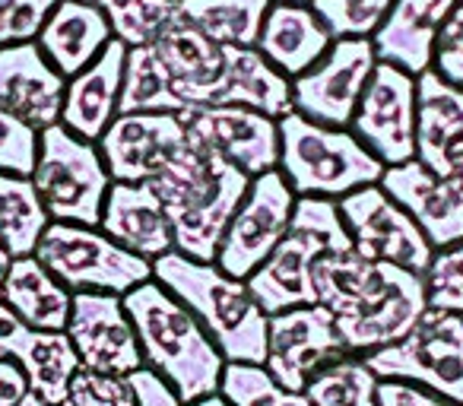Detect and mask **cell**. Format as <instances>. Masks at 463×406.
Segmentation results:
<instances>
[{
  "mask_svg": "<svg viewBox=\"0 0 463 406\" xmlns=\"http://www.w3.org/2000/svg\"><path fill=\"white\" fill-rule=\"evenodd\" d=\"M130 381H134L137 391V406H181V397L175 393V387L165 378H159L153 368H137L130 374Z\"/></svg>",
  "mask_w": 463,
  "mask_h": 406,
  "instance_id": "obj_43",
  "label": "cell"
},
{
  "mask_svg": "<svg viewBox=\"0 0 463 406\" xmlns=\"http://www.w3.org/2000/svg\"><path fill=\"white\" fill-rule=\"evenodd\" d=\"M121 298L137 330L143 365L165 378L181 403L219 393L225 359L197 317L165 286L146 279Z\"/></svg>",
  "mask_w": 463,
  "mask_h": 406,
  "instance_id": "obj_3",
  "label": "cell"
},
{
  "mask_svg": "<svg viewBox=\"0 0 463 406\" xmlns=\"http://www.w3.org/2000/svg\"><path fill=\"white\" fill-rule=\"evenodd\" d=\"M279 172L296 197L340 200L378 184L384 165L349 127H324L289 111L279 118Z\"/></svg>",
  "mask_w": 463,
  "mask_h": 406,
  "instance_id": "obj_6",
  "label": "cell"
},
{
  "mask_svg": "<svg viewBox=\"0 0 463 406\" xmlns=\"http://www.w3.org/2000/svg\"><path fill=\"white\" fill-rule=\"evenodd\" d=\"M317 305L334 315L346 355H372L400 343L429 308L425 279L359 251L321 254L315 264Z\"/></svg>",
  "mask_w": 463,
  "mask_h": 406,
  "instance_id": "obj_1",
  "label": "cell"
},
{
  "mask_svg": "<svg viewBox=\"0 0 463 406\" xmlns=\"http://www.w3.org/2000/svg\"><path fill=\"white\" fill-rule=\"evenodd\" d=\"M175 4H178V0H175Z\"/></svg>",
  "mask_w": 463,
  "mask_h": 406,
  "instance_id": "obj_52",
  "label": "cell"
},
{
  "mask_svg": "<svg viewBox=\"0 0 463 406\" xmlns=\"http://www.w3.org/2000/svg\"><path fill=\"white\" fill-rule=\"evenodd\" d=\"M349 130L384 168L416 159V77L378 61Z\"/></svg>",
  "mask_w": 463,
  "mask_h": 406,
  "instance_id": "obj_12",
  "label": "cell"
},
{
  "mask_svg": "<svg viewBox=\"0 0 463 406\" xmlns=\"http://www.w3.org/2000/svg\"><path fill=\"white\" fill-rule=\"evenodd\" d=\"M378 406H463L448 397L425 391V387L406 384V381H381L378 384Z\"/></svg>",
  "mask_w": 463,
  "mask_h": 406,
  "instance_id": "obj_42",
  "label": "cell"
},
{
  "mask_svg": "<svg viewBox=\"0 0 463 406\" xmlns=\"http://www.w3.org/2000/svg\"><path fill=\"white\" fill-rule=\"evenodd\" d=\"M346 355L334 315L324 305H302L270 315L264 368L286 391H305L308 378L327 362Z\"/></svg>",
  "mask_w": 463,
  "mask_h": 406,
  "instance_id": "obj_14",
  "label": "cell"
},
{
  "mask_svg": "<svg viewBox=\"0 0 463 406\" xmlns=\"http://www.w3.org/2000/svg\"><path fill=\"white\" fill-rule=\"evenodd\" d=\"M362 359L381 381H406L463 403V315L425 308L403 340Z\"/></svg>",
  "mask_w": 463,
  "mask_h": 406,
  "instance_id": "obj_9",
  "label": "cell"
},
{
  "mask_svg": "<svg viewBox=\"0 0 463 406\" xmlns=\"http://www.w3.org/2000/svg\"><path fill=\"white\" fill-rule=\"evenodd\" d=\"M334 39H372L391 14L393 0H308Z\"/></svg>",
  "mask_w": 463,
  "mask_h": 406,
  "instance_id": "obj_36",
  "label": "cell"
},
{
  "mask_svg": "<svg viewBox=\"0 0 463 406\" xmlns=\"http://www.w3.org/2000/svg\"><path fill=\"white\" fill-rule=\"evenodd\" d=\"M99 229L130 254L146 258L149 264L175 251L172 222L149 181H111Z\"/></svg>",
  "mask_w": 463,
  "mask_h": 406,
  "instance_id": "obj_21",
  "label": "cell"
},
{
  "mask_svg": "<svg viewBox=\"0 0 463 406\" xmlns=\"http://www.w3.org/2000/svg\"><path fill=\"white\" fill-rule=\"evenodd\" d=\"M29 393L26 374L20 372V365L0 359V406H16Z\"/></svg>",
  "mask_w": 463,
  "mask_h": 406,
  "instance_id": "obj_44",
  "label": "cell"
},
{
  "mask_svg": "<svg viewBox=\"0 0 463 406\" xmlns=\"http://www.w3.org/2000/svg\"><path fill=\"white\" fill-rule=\"evenodd\" d=\"M378 184L412 216L435 251L463 241V191L450 178H441L419 159H410L403 165H387Z\"/></svg>",
  "mask_w": 463,
  "mask_h": 406,
  "instance_id": "obj_18",
  "label": "cell"
},
{
  "mask_svg": "<svg viewBox=\"0 0 463 406\" xmlns=\"http://www.w3.org/2000/svg\"><path fill=\"white\" fill-rule=\"evenodd\" d=\"M353 241L340 220L336 200L327 197H296L289 232L283 235L273 254L245 279L254 302L264 315L317 305L315 296V264L321 254L349 251Z\"/></svg>",
  "mask_w": 463,
  "mask_h": 406,
  "instance_id": "obj_5",
  "label": "cell"
},
{
  "mask_svg": "<svg viewBox=\"0 0 463 406\" xmlns=\"http://www.w3.org/2000/svg\"><path fill=\"white\" fill-rule=\"evenodd\" d=\"M292 210H296V194L279 168L251 178L239 210L225 226L213 264L232 279H248L289 232Z\"/></svg>",
  "mask_w": 463,
  "mask_h": 406,
  "instance_id": "obj_10",
  "label": "cell"
},
{
  "mask_svg": "<svg viewBox=\"0 0 463 406\" xmlns=\"http://www.w3.org/2000/svg\"><path fill=\"white\" fill-rule=\"evenodd\" d=\"M422 279L429 308L463 315V241L454 248H444V251H435Z\"/></svg>",
  "mask_w": 463,
  "mask_h": 406,
  "instance_id": "obj_37",
  "label": "cell"
},
{
  "mask_svg": "<svg viewBox=\"0 0 463 406\" xmlns=\"http://www.w3.org/2000/svg\"><path fill=\"white\" fill-rule=\"evenodd\" d=\"M149 48L159 54L175 92L187 109L216 102L219 83H222V45L206 39L200 29L178 16Z\"/></svg>",
  "mask_w": 463,
  "mask_h": 406,
  "instance_id": "obj_24",
  "label": "cell"
},
{
  "mask_svg": "<svg viewBox=\"0 0 463 406\" xmlns=\"http://www.w3.org/2000/svg\"><path fill=\"white\" fill-rule=\"evenodd\" d=\"M340 220L353 241V251H359L368 260L403 267L410 273L425 277L435 248L422 235V229L412 222V216L391 200L381 184H368L359 191L336 200Z\"/></svg>",
  "mask_w": 463,
  "mask_h": 406,
  "instance_id": "obj_11",
  "label": "cell"
},
{
  "mask_svg": "<svg viewBox=\"0 0 463 406\" xmlns=\"http://www.w3.org/2000/svg\"><path fill=\"white\" fill-rule=\"evenodd\" d=\"M58 406H73V403H71V400H64V403H58Z\"/></svg>",
  "mask_w": 463,
  "mask_h": 406,
  "instance_id": "obj_50",
  "label": "cell"
},
{
  "mask_svg": "<svg viewBox=\"0 0 463 406\" xmlns=\"http://www.w3.org/2000/svg\"><path fill=\"white\" fill-rule=\"evenodd\" d=\"M431 71L450 86L463 90V4L450 10L444 20L441 33L435 39V52H431Z\"/></svg>",
  "mask_w": 463,
  "mask_h": 406,
  "instance_id": "obj_41",
  "label": "cell"
},
{
  "mask_svg": "<svg viewBox=\"0 0 463 406\" xmlns=\"http://www.w3.org/2000/svg\"><path fill=\"white\" fill-rule=\"evenodd\" d=\"M0 359L20 365L29 393L48 406L67 400L71 378L80 368V355L64 330H33L0 302Z\"/></svg>",
  "mask_w": 463,
  "mask_h": 406,
  "instance_id": "obj_19",
  "label": "cell"
},
{
  "mask_svg": "<svg viewBox=\"0 0 463 406\" xmlns=\"http://www.w3.org/2000/svg\"><path fill=\"white\" fill-rule=\"evenodd\" d=\"M219 393L229 406H311L305 393L286 391L267 374L264 365H248V362H225Z\"/></svg>",
  "mask_w": 463,
  "mask_h": 406,
  "instance_id": "obj_35",
  "label": "cell"
},
{
  "mask_svg": "<svg viewBox=\"0 0 463 406\" xmlns=\"http://www.w3.org/2000/svg\"><path fill=\"white\" fill-rule=\"evenodd\" d=\"M52 226L33 178L0 175V245L10 258H29Z\"/></svg>",
  "mask_w": 463,
  "mask_h": 406,
  "instance_id": "obj_31",
  "label": "cell"
},
{
  "mask_svg": "<svg viewBox=\"0 0 463 406\" xmlns=\"http://www.w3.org/2000/svg\"><path fill=\"white\" fill-rule=\"evenodd\" d=\"M153 279L197 317L225 362L264 365L270 317L254 302L245 279H232L210 260H194L178 251L153 260Z\"/></svg>",
  "mask_w": 463,
  "mask_h": 406,
  "instance_id": "obj_4",
  "label": "cell"
},
{
  "mask_svg": "<svg viewBox=\"0 0 463 406\" xmlns=\"http://www.w3.org/2000/svg\"><path fill=\"white\" fill-rule=\"evenodd\" d=\"M73 406H137V391L130 374H102L77 368L67 387Z\"/></svg>",
  "mask_w": 463,
  "mask_h": 406,
  "instance_id": "obj_38",
  "label": "cell"
},
{
  "mask_svg": "<svg viewBox=\"0 0 463 406\" xmlns=\"http://www.w3.org/2000/svg\"><path fill=\"white\" fill-rule=\"evenodd\" d=\"M270 4H308V0H270Z\"/></svg>",
  "mask_w": 463,
  "mask_h": 406,
  "instance_id": "obj_49",
  "label": "cell"
},
{
  "mask_svg": "<svg viewBox=\"0 0 463 406\" xmlns=\"http://www.w3.org/2000/svg\"><path fill=\"white\" fill-rule=\"evenodd\" d=\"M128 48L118 39L105 45V52L90 67L67 80L64 105H61V124L71 134L96 143L118 118V99H121V77Z\"/></svg>",
  "mask_w": 463,
  "mask_h": 406,
  "instance_id": "obj_22",
  "label": "cell"
},
{
  "mask_svg": "<svg viewBox=\"0 0 463 406\" xmlns=\"http://www.w3.org/2000/svg\"><path fill=\"white\" fill-rule=\"evenodd\" d=\"M80 4H92V7H105L109 0H80Z\"/></svg>",
  "mask_w": 463,
  "mask_h": 406,
  "instance_id": "obj_48",
  "label": "cell"
},
{
  "mask_svg": "<svg viewBox=\"0 0 463 406\" xmlns=\"http://www.w3.org/2000/svg\"><path fill=\"white\" fill-rule=\"evenodd\" d=\"M67 336L80 355V368L102 374H134L143 368L137 330L121 296L111 292H73Z\"/></svg>",
  "mask_w": 463,
  "mask_h": 406,
  "instance_id": "obj_16",
  "label": "cell"
},
{
  "mask_svg": "<svg viewBox=\"0 0 463 406\" xmlns=\"http://www.w3.org/2000/svg\"><path fill=\"white\" fill-rule=\"evenodd\" d=\"M111 39L115 35L102 7L80 4V0H58L35 45L61 77L71 80L83 67H90Z\"/></svg>",
  "mask_w": 463,
  "mask_h": 406,
  "instance_id": "obj_25",
  "label": "cell"
},
{
  "mask_svg": "<svg viewBox=\"0 0 463 406\" xmlns=\"http://www.w3.org/2000/svg\"><path fill=\"white\" fill-rule=\"evenodd\" d=\"M149 184L172 222L175 251L213 264L225 226L239 210L251 178L187 134V146L178 159Z\"/></svg>",
  "mask_w": 463,
  "mask_h": 406,
  "instance_id": "obj_2",
  "label": "cell"
},
{
  "mask_svg": "<svg viewBox=\"0 0 463 406\" xmlns=\"http://www.w3.org/2000/svg\"><path fill=\"white\" fill-rule=\"evenodd\" d=\"M463 146V90L435 71L416 77V159L448 178L454 153Z\"/></svg>",
  "mask_w": 463,
  "mask_h": 406,
  "instance_id": "obj_26",
  "label": "cell"
},
{
  "mask_svg": "<svg viewBox=\"0 0 463 406\" xmlns=\"http://www.w3.org/2000/svg\"><path fill=\"white\" fill-rule=\"evenodd\" d=\"M187 134L235 168L258 178L279 165V121L241 105H197L181 111Z\"/></svg>",
  "mask_w": 463,
  "mask_h": 406,
  "instance_id": "obj_15",
  "label": "cell"
},
{
  "mask_svg": "<svg viewBox=\"0 0 463 406\" xmlns=\"http://www.w3.org/2000/svg\"><path fill=\"white\" fill-rule=\"evenodd\" d=\"M0 302L33 330H67L73 292L42 267L35 254L14 258L0 283Z\"/></svg>",
  "mask_w": 463,
  "mask_h": 406,
  "instance_id": "obj_29",
  "label": "cell"
},
{
  "mask_svg": "<svg viewBox=\"0 0 463 406\" xmlns=\"http://www.w3.org/2000/svg\"><path fill=\"white\" fill-rule=\"evenodd\" d=\"M29 178L52 222L99 229L111 175L96 143L71 134L64 124L45 127L39 134V156Z\"/></svg>",
  "mask_w": 463,
  "mask_h": 406,
  "instance_id": "obj_7",
  "label": "cell"
},
{
  "mask_svg": "<svg viewBox=\"0 0 463 406\" xmlns=\"http://www.w3.org/2000/svg\"><path fill=\"white\" fill-rule=\"evenodd\" d=\"M184 109L159 54L153 48H128L118 115H181Z\"/></svg>",
  "mask_w": 463,
  "mask_h": 406,
  "instance_id": "obj_32",
  "label": "cell"
},
{
  "mask_svg": "<svg viewBox=\"0 0 463 406\" xmlns=\"http://www.w3.org/2000/svg\"><path fill=\"white\" fill-rule=\"evenodd\" d=\"M457 4H463V0H457Z\"/></svg>",
  "mask_w": 463,
  "mask_h": 406,
  "instance_id": "obj_51",
  "label": "cell"
},
{
  "mask_svg": "<svg viewBox=\"0 0 463 406\" xmlns=\"http://www.w3.org/2000/svg\"><path fill=\"white\" fill-rule=\"evenodd\" d=\"M381 378L362 355H340L321 365L305 384L311 406H378Z\"/></svg>",
  "mask_w": 463,
  "mask_h": 406,
  "instance_id": "obj_33",
  "label": "cell"
},
{
  "mask_svg": "<svg viewBox=\"0 0 463 406\" xmlns=\"http://www.w3.org/2000/svg\"><path fill=\"white\" fill-rule=\"evenodd\" d=\"M213 105H241L279 121L292 111V80L258 48H222V83Z\"/></svg>",
  "mask_w": 463,
  "mask_h": 406,
  "instance_id": "obj_28",
  "label": "cell"
},
{
  "mask_svg": "<svg viewBox=\"0 0 463 406\" xmlns=\"http://www.w3.org/2000/svg\"><path fill=\"white\" fill-rule=\"evenodd\" d=\"M58 0H0V48L35 42Z\"/></svg>",
  "mask_w": 463,
  "mask_h": 406,
  "instance_id": "obj_40",
  "label": "cell"
},
{
  "mask_svg": "<svg viewBox=\"0 0 463 406\" xmlns=\"http://www.w3.org/2000/svg\"><path fill=\"white\" fill-rule=\"evenodd\" d=\"M330 45H334V35L317 20L311 4H270L254 48L283 77L296 80L315 61H321Z\"/></svg>",
  "mask_w": 463,
  "mask_h": 406,
  "instance_id": "obj_27",
  "label": "cell"
},
{
  "mask_svg": "<svg viewBox=\"0 0 463 406\" xmlns=\"http://www.w3.org/2000/svg\"><path fill=\"white\" fill-rule=\"evenodd\" d=\"M16 406H48V403H42V400L35 397V393H26V397H23V400H20V403H16Z\"/></svg>",
  "mask_w": 463,
  "mask_h": 406,
  "instance_id": "obj_47",
  "label": "cell"
},
{
  "mask_svg": "<svg viewBox=\"0 0 463 406\" xmlns=\"http://www.w3.org/2000/svg\"><path fill=\"white\" fill-rule=\"evenodd\" d=\"M457 0H393L391 14L372 35L381 64H393L410 77L431 71V52Z\"/></svg>",
  "mask_w": 463,
  "mask_h": 406,
  "instance_id": "obj_23",
  "label": "cell"
},
{
  "mask_svg": "<svg viewBox=\"0 0 463 406\" xmlns=\"http://www.w3.org/2000/svg\"><path fill=\"white\" fill-rule=\"evenodd\" d=\"M111 35L124 48H149L162 39L168 26L178 20L175 0H109L105 4Z\"/></svg>",
  "mask_w": 463,
  "mask_h": 406,
  "instance_id": "obj_34",
  "label": "cell"
},
{
  "mask_svg": "<svg viewBox=\"0 0 463 406\" xmlns=\"http://www.w3.org/2000/svg\"><path fill=\"white\" fill-rule=\"evenodd\" d=\"M67 80L54 71L35 42L0 48V109L42 134L61 124Z\"/></svg>",
  "mask_w": 463,
  "mask_h": 406,
  "instance_id": "obj_20",
  "label": "cell"
},
{
  "mask_svg": "<svg viewBox=\"0 0 463 406\" xmlns=\"http://www.w3.org/2000/svg\"><path fill=\"white\" fill-rule=\"evenodd\" d=\"M35 258L71 292H111L128 296L153 279V264L111 241L102 229L52 222L42 235Z\"/></svg>",
  "mask_w": 463,
  "mask_h": 406,
  "instance_id": "obj_8",
  "label": "cell"
},
{
  "mask_svg": "<svg viewBox=\"0 0 463 406\" xmlns=\"http://www.w3.org/2000/svg\"><path fill=\"white\" fill-rule=\"evenodd\" d=\"M111 181H153L187 146L181 115H118L96 140Z\"/></svg>",
  "mask_w": 463,
  "mask_h": 406,
  "instance_id": "obj_17",
  "label": "cell"
},
{
  "mask_svg": "<svg viewBox=\"0 0 463 406\" xmlns=\"http://www.w3.org/2000/svg\"><path fill=\"white\" fill-rule=\"evenodd\" d=\"M181 406H229V403H225L222 393H210V397H200L194 403H181Z\"/></svg>",
  "mask_w": 463,
  "mask_h": 406,
  "instance_id": "obj_45",
  "label": "cell"
},
{
  "mask_svg": "<svg viewBox=\"0 0 463 406\" xmlns=\"http://www.w3.org/2000/svg\"><path fill=\"white\" fill-rule=\"evenodd\" d=\"M39 156V130L0 109V175L29 178Z\"/></svg>",
  "mask_w": 463,
  "mask_h": 406,
  "instance_id": "obj_39",
  "label": "cell"
},
{
  "mask_svg": "<svg viewBox=\"0 0 463 406\" xmlns=\"http://www.w3.org/2000/svg\"><path fill=\"white\" fill-rule=\"evenodd\" d=\"M270 0H178L181 20L222 48H254Z\"/></svg>",
  "mask_w": 463,
  "mask_h": 406,
  "instance_id": "obj_30",
  "label": "cell"
},
{
  "mask_svg": "<svg viewBox=\"0 0 463 406\" xmlns=\"http://www.w3.org/2000/svg\"><path fill=\"white\" fill-rule=\"evenodd\" d=\"M10 260H14V258H10V254L4 251V245H0V283H4V277H7V270H10Z\"/></svg>",
  "mask_w": 463,
  "mask_h": 406,
  "instance_id": "obj_46",
  "label": "cell"
},
{
  "mask_svg": "<svg viewBox=\"0 0 463 406\" xmlns=\"http://www.w3.org/2000/svg\"><path fill=\"white\" fill-rule=\"evenodd\" d=\"M374 64L372 39H334L321 61L292 80V111L324 127H349Z\"/></svg>",
  "mask_w": 463,
  "mask_h": 406,
  "instance_id": "obj_13",
  "label": "cell"
}]
</instances>
